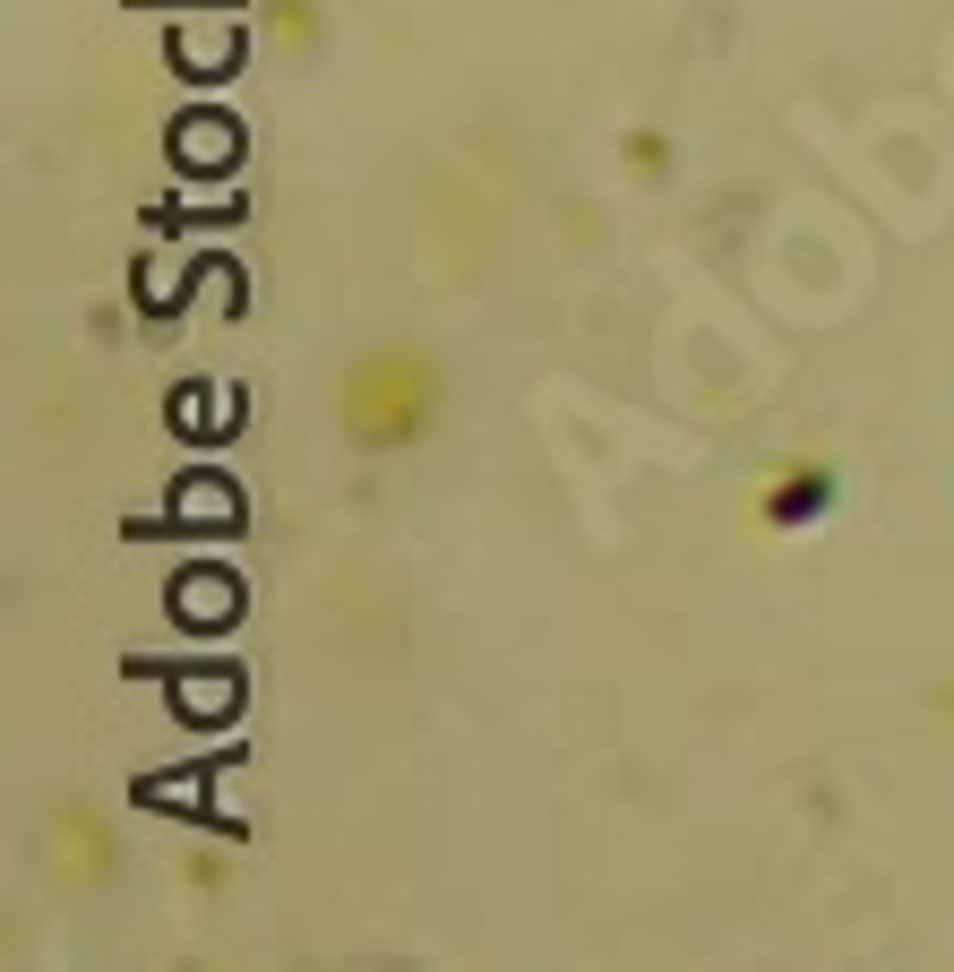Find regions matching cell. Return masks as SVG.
<instances>
[{
	"label": "cell",
	"mask_w": 954,
	"mask_h": 972,
	"mask_svg": "<svg viewBox=\"0 0 954 972\" xmlns=\"http://www.w3.org/2000/svg\"><path fill=\"white\" fill-rule=\"evenodd\" d=\"M190 155H198V164H215V155H224V121H198V130H190Z\"/></svg>",
	"instance_id": "6da1fadb"
}]
</instances>
